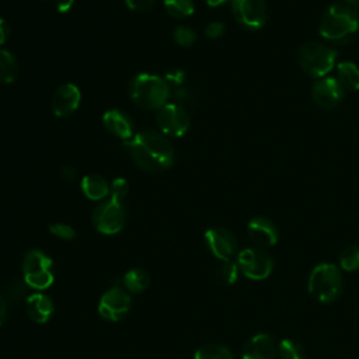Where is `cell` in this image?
Wrapping results in <instances>:
<instances>
[{"instance_id":"8992f818","label":"cell","mask_w":359,"mask_h":359,"mask_svg":"<svg viewBox=\"0 0 359 359\" xmlns=\"http://www.w3.org/2000/svg\"><path fill=\"white\" fill-rule=\"evenodd\" d=\"M24 282L35 290H43L53 283V262L39 250H31L25 254L22 262Z\"/></svg>"},{"instance_id":"8d00e7d4","label":"cell","mask_w":359,"mask_h":359,"mask_svg":"<svg viewBox=\"0 0 359 359\" xmlns=\"http://www.w3.org/2000/svg\"><path fill=\"white\" fill-rule=\"evenodd\" d=\"M73 3H74V0H57V3H56L57 11H60V13L69 11L72 8Z\"/></svg>"},{"instance_id":"52a82bcc","label":"cell","mask_w":359,"mask_h":359,"mask_svg":"<svg viewBox=\"0 0 359 359\" xmlns=\"http://www.w3.org/2000/svg\"><path fill=\"white\" fill-rule=\"evenodd\" d=\"M237 265L240 272L251 280L268 278L273 269L272 257L261 247H248L238 252Z\"/></svg>"},{"instance_id":"e575fe53","label":"cell","mask_w":359,"mask_h":359,"mask_svg":"<svg viewBox=\"0 0 359 359\" xmlns=\"http://www.w3.org/2000/svg\"><path fill=\"white\" fill-rule=\"evenodd\" d=\"M172 95H174L175 101L178 102V105H180V102H187L189 100V91L182 86L175 87L172 91Z\"/></svg>"},{"instance_id":"6da1fadb","label":"cell","mask_w":359,"mask_h":359,"mask_svg":"<svg viewBox=\"0 0 359 359\" xmlns=\"http://www.w3.org/2000/svg\"><path fill=\"white\" fill-rule=\"evenodd\" d=\"M129 156L137 167L149 172H158L172 165L174 149L157 130H142L123 142Z\"/></svg>"},{"instance_id":"1f68e13d","label":"cell","mask_w":359,"mask_h":359,"mask_svg":"<svg viewBox=\"0 0 359 359\" xmlns=\"http://www.w3.org/2000/svg\"><path fill=\"white\" fill-rule=\"evenodd\" d=\"M164 80L168 83V86L171 84V86H174V87H180V86H182L184 81H185V73H184L182 70H180V69H175V70L168 72V73L165 74V79H164Z\"/></svg>"},{"instance_id":"e0dca14e","label":"cell","mask_w":359,"mask_h":359,"mask_svg":"<svg viewBox=\"0 0 359 359\" xmlns=\"http://www.w3.org/2000/svg\"><path fill=\"white\" fill-rule=\"evenodd\" d=\"M102 122L109 133L123 139V142L133 137V123L130 118L122 111L119 109L107 111L102 116Z\"/></svg>"},{"instance_id":"9c48e42d","label":"cell","mask_w":359,"mask_h":359,"mask_svg":"<svg viewBox=\"0 0 359 359\" xmlns=\"http://www.w3.org/2000/svg\"><path fill=\"white\" fill-rule=\"evenodd\" d=\"M157 125L161 133L180 137L189 128L188 112L178 104H165L157 111Z\"/></svg>"},{"instance_id":"74e56055","label":"cell","mask_w":359,"mask_h":359,"mask_svg":"<svg viewBox=\"0 0 359 359\" xmlns=\"http://www.w3.org/2000/svg\"><path fill=\"white\" fill-rule=\"evenodd\" d=\"M7 39V24L4 22V20L0 18V45H3Z\"/></svg>"},{"instance_id":"f546056e","label":"cell","mask_w":359,"mask_h":359,"mask_svg":"<svg viewBox=\"0 0 359 359\" xmlns=\"http://www.w3.org/2000/svg\"><path fill=\"white\" fill-rule=\"evenodd\" d=\"M128 191H129V187H128L126 180H123V178L114 180L112 184H111V188H109L111 198H114V199H116L119 202H123L125 196L128 195Z\"/></svg>"},{"instance_id":"484cf974","label":"cell","mask_w":359,"mask_h":359,"mask_svg":"<svg viewBox=\"0 0 359 359\" xmlns=\"http://www.w3.org/2000/svg\"><path fill=\"white\" fill-rule=\"evenodd\" d=\"M339 266L346 272H355L359 269V245H349L339 254Z\"/></svg>"},{"instance_id":"d6986e66","label":"cell","mask_w":359,"mask_h":359,"mask_svg":"<svg viewBox=\"0 0 359 359\" xmlns=\"http://www.w3.org/2000/svg\"><path fill=\"white\" fill-rule=\"evenodd\" d=\"M81 191L88 199L100 201L109 194V185L104 177L90 174L81 180Z\"/></svg>"},{"instance_id":"f1b7e54d","label":"cell","mask_w":359,"mask_h":359,"mask_svg":"<svg viewBox=\"0 0 359 359\" xmlns=\"http://www.w3.org/2000/svg\"><path fill=\"white\" fill-rule=\"evenodd\" d=\"M174 41L184 48H188L196 41V34L188 27H178L174 31Z\"/></svg>"},{"instance_id":"d590c367","label":"cell","mask_w":359,"mask_h":359,"mask_svg":"<svg viewBox=\"0 0 359 359\" xmlns=\"http://www.w3.org/2000/svg\"><path fill=\"white\" fill-rule=\"evenodd\" d=\"M60 175H62V178H63V180H66V181H72V180L74 178V175H76V171H74V168H73V167L66 165V167H63V168H62Z\"/></svg>"},{"instance_id":"cb8c5ba5","label":"cell","mask_w":359,"mask_h":359,"mask_svg":"<svg viewBox=\"0 0 359 359\" xmlns=\"http://www.w3.org/2000/svg\"><path fill=\"white\" fill-rule=\"evenodd\" d=\"M278 353L282 359H306V351L303 345L289 338H285L278 344Z\"/></svg>"},{"instance_id":"5b68a950","label":"cell","mask_w":359,"mask_h":359,"mask_svg":"<svg viewBox=\"0 0 359 359\" xmlns=\"http://www.w3.org/2000/svg\"><path fill=\"white\" fill-rule=\"evenodd\" d=\"M337 52L330 46L309 41L299 49V63L302 69L313 77H324L335 66Z\"/></svg>"},{"instance_id":"603a6c76","label":"cell","mask_w":359,"mask_h":359,"mask_svg":"<svg viewBox=\"0 0 359 359\" xmlns=\"http://www.w3.org/2000/svg\"><path fill=\"white\" fill-rule=\"evenodd\" d=\"M194 359H234V355L224 345L208 344L195 352Z\"/></svg>"},{"instance_id":"44dd1931","label":"cell","mask_w":359,"mask_h":359,"mask_svg":"<svg viewBox=\"0 0 359 359\" xmlns=\"http://www.w3.org/2000/svg\"><path fill=\"white\" fill-rule=\"evenodd\" d=\"M149 283H150V278L147 272L139 268H133L128 271L123 276V285L132 293L143 292L149 286Z\"/></svg>"},{"instance_id":"7c38bea8","label":"cell","mask_w":359,"mask_h":359,"mask_svg":"<svg viewBox=\"0 0 359 359\" xmlns=\"http://www.w3.org/2000/svg\"><path fill=\"white\" fill-rule=\"evenodd\" d=\"M205 241L210 252L222 261H230L237 251V240L234 234L224 227L209 229L205 233Z\"/></svg>"},{"instance_id":"4316f807","label":"cell","mask_w":359,"mask_h":359,"mask_svg":"<svg viewBox=\"0 0 359 359\" xmlns=\"http://www.w3.org/2000/svg\"><path fill=\"white\" fill-rule=\"evenodd\" d=\"M240 268L234 261H223L222 266L217 271V278L223 285H233L238 279Z\"/></svg>"},{"instance_id":"3957f363","label":"cell","mask_w":359,"mask_h":359,"mask_svg":"<svg viewBox=\"0 0 359 359\" xmlns=\"http://www.w3.org/2000/svg\"><path fill=\"white\" fill-rule=\"evenodd\" d=\"M344 280L341 271L330 262L316 265L307 280L309 293L320 303H332L342 292Z\"/></svg>"},{"instance_id":"8fae6325","label":"cell","mask_w":359,"mask_h":359,"mask_svg":"<svg viewBox=\"0 0 359 359\" xmlns=\"http://www.w3.org/2000/svg\"><path fill=\"white\" fill-rule=\"evenodd\" d=\"M130 309V296L122 287H112L107 290L98 303V313L108 321H118Z\"/></svg>"},{"instance_id":"d6a6232c","label":"cell","mask_w":359,"mask_h":359,"mask_svg":"<svg viewBox=\"0 0 359 359\" xmlns=\"http://www.w3.org/2000/svg\"><path fill=\"white\" fill-rule=\"evenodd\" d=\"M205 34H206V36H209L212 39H217V38H220L224 34V25L222 22L213 21V22L206 25Z\"/></svg>"},{"instance_id":"4dcf8cb0","label":"cell","mask_w":359,"mask_h":359,"mask_svg":"<svg viewBox=\"0 0 359 359\" xmlns=\"http://www.w3.org/2000/svg\"><path fill=\"white\" fill-rule=\"evenodd\" d=\"M49 231L62 240H72L76 236L74 229L66 223H53L49 226Z\"/></svg>"},{"instance_id":"60d3db41","label":"cell","mask_w":359,"mask_h":359,"mask_svg":"<svg viewBox=\"0 0 359 359\" xmlns=\"http://www.w3.org/2000/svg\"><path fill=\"white\" fill-rule=\"evenodd\" d=\"M346 1L351 4H359V0H346Z\"/></svg>"},{"instance_id":"ba28073f","label":"cell","mask_w":359,"mask_h":359,"mask_svg":"<svg viewBox=\"0 0 359 359\" xmlns=\"http://www.w3.org/2000/svg\"><path fill=\"white\" fill-rule=\"evenodd\" d=\"M125 209L122 202L109 198L108 202H102L95 208L93 215V223L95 229L102 234H116L125 226Z\"/></svg>"},{"instance_id":"4fadbf2b","label":"cell","mask_w":359,"mask_h":359,"mask_svg":"<svg viewBox=\"0 0 359 359\" xmlns=\"http://www.w3.org/2000/svg\"><path fill=\"white\" fill-rule=\"evenodd\" d=\"M311 95L318 107L328 109L341 102L344 97V87L334 77H323L313 86Z\"/></svg>"},{"instance_id":"277c9868","label":"cell","mask_w":359,"mask_h":359,"mask_svg":"<svg viewBox=\"0 0 359 359\" xmlns=\"http://www.w3.org/2000/svg\"><path fill=\"white\" fill-rule=\"evenodd\" d=\"M358 27L359 21L352 8L344 4H332L321 18L320 35L328 41L339 42L351 38Z\"/></svg>"},{"instance_id":"83f0119b","label":"cell","mask_w":359,"mask_h":359,"mask_svg":"<svg viewBox=\"0 0 359 359\" xmlns=\"http://www.w3.org/2000/svg\"><path fill=\"white\" fill-rule=\"evenodd\" d=\"M25 285H27L25 282L22 283L21 280L15 279V280H11V282L4 287V292H3L1 296L4 297L7 306L21 300V297H22L24 293H25Z\"/></svg>"},{"instance_id":"7a4b0ae2","label":"cell","mask_w":359,"mask_h":359,"mask_svg":"<svg viewBox=\"0 0 359 359\" xmlns=\"http://www.w3.org/2000/svg\"><path fill=\"white\" fill-rule=\"evenodd\" d=\"M129 95L132 101L144 109H158L167 104L170 97L168 83L149 73L135 76L129 84Z\"/></svg>"},{"instance_id":"7402d4cb","label":"cell","mask_w":359,"mask_h":359,"mask_svg":"<svg viewBox=\"0 0 359 359\" xmlns=\"http://www.w3.org/2000/svg\"><path fill=\"white\" fill-rule=\"evenodd\" d=\"M17 73L15 57L10 52L0 49V83H13L17 79Z\"/></svg>"},{"instance_id":"9a60e30c","label":"cell","mask_w":359,"mask_h":359,"mask_svg":"<svg viewBox=\"0 0 359 359\" xmlns=\"http://www.w3.org/2000/svg\"><path fill=\"white\" fill-rule=\"evenodd\" d=\"M247 231L250 238L258 247H272L278 243L279 231L275 223L266 217L257 216L248 222Z\"/></svg>"},{"instance_id":"d4e9b609","label":"cell","mask_w":359,"mask_h":359,"mask_svg":"<svg viewBox=\"0 0 359 359\" xmlns=\"http://www.w3.org/2000/svg\"><path fill=\"white\" fill-rule=\"evenodd\" d=\"M164 7L174 18H185L194 13L192 0H164Z\"/></svg>"},{"instance_id":"ab89813d","label":"cell","mask_w":359,"mask_h":359,"mask_svg":"<svg viewBox=\"0 0 359 359\" xmlns=\"http://www.w3.org/2000/svg\"><path fill=\"white\" fill-rule=\"evenodd\" d=\"M205 1H206V4L210 6V7H217V6L223 4L226 0H205Z\"/></svg>"},{"instance_id":"5bb4252c","label":"cell","mask_w":359,"mask_h":359,"mask_svg":"<svg viewBox=\"0 0 359 359\" xmlns=\"http://www.w3.org/2000/svg\"><path fill=\"white\" fill-rule=\"evenodd\" d=\"M80 100V90L74 84H63L55 91L52 97V111L56 116H69L79 108Z\"/></svg>"},{"instance_id":"f35d334b","label":"cell","mask_w":359,"mask_h":359,"mask_svg":"<svg viewBox=\"0 0 359 359\" xmlns=\"http://www.w3.org/2000/svg\"><path fill=\"white\" fill-rule=\"evenodd\" d=\"M6 313H7V303H6L4 297L0 294V325L6 318Z\"/></svg>"},{"instance_id":"ac0fdd59","label":"cell","mask_w":359,"mask_h":359,"mask_svg":"<svg viewBox=\"0 0 359 359\" xmlns=\"http://www.w3.org/2000/svg\"><path fill=\"white\" fill-rule=\"evenodd\" d=\"M25 310L34 323L45 324L53 313V303L43 293H32L27 297Z\"/></svg>"},{"instance_id":"30bf717a","label":"cell","mask_w":359,"mask_h":359,"mask_svg":"<svg viewBox=\"0 0 359 359\" xmlns=\"http://www.w3.org/2000/svg\"><path fill=\"white\" fill-rule=\"evenodd\" d=\"M231 10L236 20L251 29L261 28L268 18V10L264 0H233Z\"/></svg>"},{"instance_id":"836d02e7","label":"cell","mask_w":359,"mask_h":359,"mask_svg":"<svg viewBox=\"0 0 359 359\" xmlns=\"http://www.w3.org/2000/svg\"><path fill=\"white\" fill-rule=\"evenodd\" d=\"M128 7L135 11H146L149 10L156 0H125Z\"/></svg>"},{"instance_id":"ffe728a7","label":"cell","mask_w":359,"mask_h":359,"mask_svg":"<svg viewBox=\"0 0 359 359\" xmlns=\"http://www.w3.org/2000/svg\"><path fill=\"white\" fill-rule=\"evenodd\" d=\"M337 80L344 90H359V67L352 62H341L337 66Z\"/></svg>"},{"instance_id":"2e32d148","label":"cell","mask_w":359,"mask_h":359,"mask_svg":"<svg viewBox=\"0 0 359 359\" xmlns=\"http://www.w3.org/2000/svg\"><path fill=\"white\" fill-rule=\"evenodd\" d=\"M278 345L269 334L259 332L250 338L244 345L241 358L243 359H276Z\"/></svg>"}]
</instances>
